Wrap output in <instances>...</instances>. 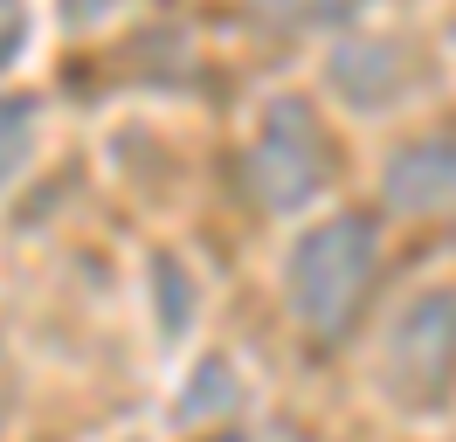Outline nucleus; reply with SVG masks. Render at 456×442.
I'll use <instances>...</instances> for the list:
<instances>
[{
    "mask_svg": "<svg viewBox=\"0 0 456 442\" xmlns=\"http://www.w3.org/2000/svg\"><path fill=\"white\" fill-rule=\"evenodd\" d=\"M367 276H373V235L360 221H332V228H312L305 242L290 249V311L318 332V339H339L353 325V311L367 298Z\"/></svg>",
    "mask_w": 456,
    "mask_h": 442,
    "instance_id": "f257e3e1",
    "label": "nucleus"
},
{
    "mask_svg": "<svg viewBox=\"0 0 456 442\" xmlns=\"http://www.w3.org/2000/svg\"><path fill=\"white\" fill-rule=\"evenodd\" d=\"M387 373H395L415 401L443 394V381L456 373V298L450 291H428L401 311V332L387 346Z\"/></svg>",
    "mask_w": 456,
    "mask_h": 442,
    "instance_id": "f03ea898",
    "label": "nucleus"
}]
</instances>
